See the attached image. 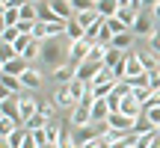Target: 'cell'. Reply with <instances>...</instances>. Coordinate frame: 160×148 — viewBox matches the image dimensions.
I'll use <instances>...</instances> for the list:
<instances>
[{
    "mask_svg": "<svg viewBox=\"0 0 160 148\" xmlns=\"http://www.w3.org/2000/svg\"><path fill=\"white\" fill-rule=\"evenodd\" d=\"M154 21H157V18L151 15V12H139V15H137V24H133L131 33L139 36V39H151V36H154V30H157Z\"/></svg>",
    "mask_w": 160,
    "mask_h": 148,
    "instance_id": "7a4b0ae2",
    "label": "cell"
},
{
    "mask_svg": "<svg viewBox=\"0 0 160 148\" xmlns=\"http://www.w3.org/2000/svg\"><path fill=\"white\" fill-rule=\"evenodd\" d=\"M71 6H74V15H80V12L95 9V0H71Z\"/></svg>",
    "mask_w": 160,
    "mask_h": 148,
    "instance_id": "83f0119b",
    "label": "cell"
},
{
    "mask_svg": "<svg viewBox=\"0 0 160 148\" xmlns=\"http://www.w3.org/2000/svg\"><path fill=\"white\" fill-rule=\"evenodd\" d=\"M107 121H110V127L119 131V133H131L133 125H137V119H131V116H125V113H110Z\"/></svg>",
    "mask_w": 160,
    "mask_h": 148,
    "instance_id": "8992f818",
    "label": "cell"
},
{
    "mask_svg": "<svg viewBox=\"0 0 160 148\" xmlns=\"http://www.w3.org/2000/svg\"><path fill=\"white\" fill-rule=\"evenodd\" d=\"M101 68H104V62H92V59H86V62L74 65V77L83 80V83H92V80L101 74Z\"/></svg>",
    "mask_w": 160,
    "mask_h": 148,
    "instance_id": "3957f363",
    "label": "cell"
},
{
    "mask_svg": "<svg viewBox=\"0 0 160 148\" xmlns=\"http://www.w3.org/2000/svg\"><path fill=\"white\" fill-rule=\"evenodd\" d=\"M157 139H160V127H157Z\"/></svg>",
    "mask_w": 160,
    "mask_h": 148,
    "instance_id": "f35d334b",
    "label": "cell"
},
{
    "mask_svg": "<svg viewBox=\"0 0 160 148\" xmlns=\"http://www.w3.org/2000/svg\"><path fill=\"white\" fill-rule=\"evenodd\" d=\"M68 125H71V127H83V125H92V110H89V107H80V104H77V107L68 113Z\"/></svg>",
    "mask_w": 160,
    "mask_h": 148,
    "instance_id": "ba28073f",
    "label": "cell"
},
{
    "mask_svg": "<svg viewBox=\"0 0 160 148\" xmlns=\"http://www.w3.org/2000/svg\"><path fill=\"white\" fill-rule=\"evenodd\" d=\"M68 45L71 42L65 39H48L45 45H42V62L45 65H53V68H57V65H65L62 59H68Z\"/></svg>",
    "mask_w": 160,
    "mask_h": 148,
    "instance_id": "6da1fadb",
    "label": "cell"
},
{
    "mask_svg": "<svg viewBox=\"0 0 160 148\" xmlns=\"http://www.w3.org/2000/svg\"><path fill=\"white\" fill-rule=\"evenodd\" d=\"M27 68H30V62H27L24 57H15V59H9V62L0 65V71H3V74H12V77H21Z\"/></svg>",
    "mask_w": 160,
    "mask_h": 148,
    "instance_id": "30bf717a",
    "label": "cell"
},
{
    "mask_svg": "<svg viewBox=\"0 0 160 148\" xmlns=\"http://www.w3.org/2000/svg\"><path fill=\"white\" fill-rule=\"evenodd\" d=\"M39 21H45V24H51V21H59L57 15H53V9H51V3H39Z\"/></svg>",
    "mask_w": 160,
    "mask_h": 148,
    "instance_id": "603a6c76",
    "label": "cell"
},
{
    "mask_svg": "<svg viewBox=\"0 0 160 148\" xmlns=\"http://www.w3.org/2000/svg\"><path fill=\"white\" fill-rule=\"evenodd\" d=\"M39 113L45 116L48 121H51V119H53V113H57V104H53V101H39Z\"/></svg>",
    "mask_w": 160,
    "mask_h": 148,
    "instance_id": "4316f807",
    "label": "cell"
},
{
    "mask_svg": "<svg viewBox=\"0 0 160 148\" xmlns=\"http://www.w3.org/2000/svg\"><path fill=\"white\" fill-rule=\"evenodd\" d=\"M107 119H110L107 101H95V104H92V121H107Z\"/></svg>",
    "mask_w": 160,
    "mask_h": 148,
    "instance_id": "ffe728a7",
    "label": "cell"
},
{
    "mask_svg": "<svg viewBox=\"0 0 160 148\" xmlns=\"http://www.w3.org/2000/svg\"><path fill=\"white\" fill-rule=\"evenodd\" d=\"M18 27H3V45H15V39H18Z\"/></svg>",
    "mask_w": 160,
    "mask_h": 148,
    "instance_id": "f1b7e54d",
    "label": "cell"
},
{
    "mask_svg": "<svg viewBox=\"0 0 160 148\" xmlns=\"http://www.w3.org/2000/svg\"><path fill=\"white\" fill-rule=\"evenodd\" d=\"M15 57H18V51L12 45H3V47H0V62H9V59H15Z\"/></svg>",
    "mask_w": 160,
    "mask_h": 148,
    "instance_id": "f546056e",
    "label": "cell"
},
{
    "mask_svg": "<svg viewBox=\"0 0 160 148\" xmlns=\"http://www.w3.org/2000/svg\"><path fill=\"white\" fill-rule=\"evenodd\" d=\"M65 39H68V42H80V39H86V30H83V24H80L77 18L65 21Z\"/></svg>",
    "mask_w": 160,
    "mask_h": 148,
    "instance_id": "7c38bea8",
    "label": "cell"
},
{
    "mask_svg": "<svg viewBox=\"0 0 160 148\" xmlns=\"http://www.w3.org/2000/svg\"><path fill=\"white\" fill-rule=\"evenodd\" d=\"M42 83H45V77H42V71H36L33 65H30V68L21 74V86H24V92H36V89H42Z\"/></svg>",
    "mask_w": 160,
    "mask_h": 148,
    "instance_id": "52a82bcc",
    "label": "cell"
},
{
    "mask_svg": "<svg viewBox=\"0 0 160 148\" xmlns=\"http://www.w3.org/2000/svg\"><path fill=\"white\" fill-rule=\"evenodd\" d=\"M157 3H160V0H142V12H151Z\"/></svg>",
    "mask_w": 160,
    "mask_h": 148,
    "instance_id": "836d02e7",
    "label": "cell"
},
{
    "mask_svg": "<svg viewBox=\"0 0 160 148\" xmlns=\"http://www.w3.org/2000/svg\"><path fill=\"white\" fill-rule=\"evenodd\" d=\"M30 3H36V6H39V3H45V0H30Z\"/></svg>",
    "mask_w": 160,
    "mask_h": 148,
    "instance_id": "8d00e7d4",
    "label": "cell"
},
{
    "mask_svg": "<svg viewBox=\"0 0 160 148\" xmlns=\"http://www.w3.org/2000/svg\"><path fill=\"white\" fill-rule=\"evenodd\" d=\"M137 15H139V12H133L131 6H119V12H116V18H119V21L125 24L128 30H133V24H137Z\"/></svg>",
    "mask_w": 160,
    "mask_h": 148,
    "instance_id": "e0dca14e",
    "label": "cell"
},
{
    "mask_svg": "<svg viewBox=\"0 0 160 148\" xmlns=\"http://www.w3.org/2000/svg\"><path fill=\"white\" fill-rule=\"evenodd\" d=\"M24 127H27V131H42V127H48V119H45L42 113H36V116H33V119H30Z\"/></svg>",
    "mask_w": 160,
    "mask_h": 148,
    "instance_id": "484cf974",
    "label": "cell"
},
{
    "mask_svg": "<svg viewBox=\"0 0 160 148\" xmlns=\"http://www.w3.org/2000/svg\"><path fill=\"white\" fill-rule=\"evenodd\" d=\"M95 3H98V0H95Z\"/></svg>",
    "mask_w": 160,
    "mask_h": 148,
    "instance_id": "ab89813d",
    "label": "cell"
},
{
    "mask_svg": "<svg viewBox=\"0 0 160 148\" xmlns=\"http://www.w3.org/2000/svg\"><path fill=\"white\" fill-rule=\"evenodd\" d=\"M0 80H3V95H24L21 77H12V74H3V71H0Z\"/></svg>",
    "mask_w": 160,
    "mask_h": 148,
    "instance_id": "8fae6325",
    "label": "cell"
},
{
    "mask_svg": "<svg viewBox=\"0 0 160 148\" xmlns=\"http://www.w3.org/2000/svg\"><path fill=\"white\" fill-rule=\"evenodd\" d=\"M107 51H110V45H101V42H92V45H89V57H86V59H92V62H104Z\"/></svg>",
    "mask_w": 160,
    "mask_h": 148,
    "instance_id": "d6986e66",
    "label": "cell"
},
{
    "mask_svg": "<svg viewBox=\"0 0 160 148\" xmlns=\"http://www.w3.org/2000/svg\"><path fill=\"white\" fill-rule=\"evenodd\" d=\"M145 116L151 119V125H154V127H160V107H148V110H145Z\"/></svg>",
    "mask_w": 160,
    "mask_h": 148,
    "instance_id": "1f68e13d",
    "label": "cell"
},
{
    "mask_svg": "<svg viewBox=\"0 0 160 148\" xmlns=\"http://www.w3.org/2000/svg\"><path fill=\"white\" fill-rule=\"evenodd\" d=\"M62 131H65V127H57L53 121H48V127H45V133H48V142H51V145H57V142H59V136H62Z\"/></svg>",
    "mask_w": 160,
    "mask_h": 148,
    "instance_id": "cb8c5ba5",
    "label": "cell"
},
{
    "mask_svg": "<svg viewBox=\"0 0 160 148\" xmlns=\"http://www.w3.org/2000/svg\"><path fill=\"white\" fill-rule=\"evenodd\" d=\"M151 15H154V18H157V21H160V3L154 6V9H151Z\"/></svg>",
    "mask_w": 160,
    "mask_h": 148,
    "instance_id": "d590c367",
    "label": "cell"
},
{
    "mask_svg": "<svg viewBox=\"0 0 160 148\" xmlns=\"http://www.w3.org/2000/svg\"><path fill=\"white\" fill-rule=\"evenodd\" d=\"M151 131H157V127L151 125V119L145 116V110H142V116H139L137 125H133V133H151Z\"/></svg>",
    "mask_w": 160,
    "mask_h": 148,
    "instance_id": "44dd1931",
    "label": "cell"
},
{
    "mask_svg": "<svg viewBox=\"0 0 160 148\" xmlns=\"http://www.w3.org/2000/svg\"><path fill=\"white\" fill-rule=\"evenodd\" d=\"M18 12H21V21H39V6L30 3V0H21Z\"/></svg>",
    "mask_w": 160,
    "mask_h": 148,
    "instance_id": "2e32d148",
    "label": "cell"
},
{
    "mask_svg": "<svg viewBox=\"0 0 160 148\" xmlns=\"http://www.w3.org/2000/svg\"><path fill=\"white\" fill-rule=\"evenodd\" d=\"M110 47H116V51H122V53L133 51V33H122V36H113Z\"/></svg>",
    "mask_w": 160,
    "mask_h": 148,
    "instance_id": "4fadbf2b",
    "label": "cell"
},
{
    "mask_svg": "<svg viewBox=\"0 0 160 148\" xmlns=\"http://www.w3.org/2000/svg\"><path fill=\"white\" fill-rule=\"evenodd\" d=\"M122 59H125V53H122V51H116V47H110V51H107V57H104V65H107V68H116Z\"/></svg>",
    "mask_w": 160,
    "mask_h": 148,
    "instance_id": "7402d4cb",
    "label": "cell"
},
{
    "mask_svg": "<svg viewBox=\"0 0 160 148\" xmlns=\"http://www.w3.org/2000/svg\"><path fill=\"white\" fill-rule=\"evenodd\" d=\"M53 104H57V110H65V113H71V110L77 107V101L68 95V86H57V92H53V98H51Z\"/></svg>",
    "mask_w": 160,
    "mask_h": 148,
    "instance_id": "5b68a950",
    "label": "cell"
},
{
    "mask_svg": "<svg viewBox=\"0 0 160 148\" xmlns=\"http://www.w3.org/2000/svg\"><path fill=\"white\" fill-rule=\"evenodd\" d=\"M51 77L57 80V86H68L71 80H74V65H71V62L57 65V68H51Z\"/></svg>",
    "mask_w": 160,
    "mask_h": 148,
    "instance_id": "9c48e42d",
    "label": "cell"
},
{
    "mask_svg": "<svg viewBox=\"0 0 160 148\" xmlns=\"http://www.w3.org/2000/svg\"><path fill=\"white\" fill-rule=\"evenodd\" d=\"M30 45H33V36H18V39H15V45H12V47H15V51H18V57H24V51H27V47Z\"/></svg>",
    "mask_w": 160,
    "mask_h": 148,
    "instance_id": "d4e9b609",
    "label": "cell"
},
{
    "mask_svg": "<svg viewBox=\"0 0 160 148\" xmlns=\"http://www.w3.org/2000/svg\"><path fill=\"white\" fill-rule=\"evenodd\" d=\"M86 92H89V83H83V80H71V83H68V95L71 98H74V101L80 104V101H83V98H86Z\"/></svg>",
    "mask_w": 160,
    "mask_h": 148,
    "instance_id": "9a60e30c",
    "label": "cell"
},
{
    "mask_svg": "<svg viewBox=\"0 0 160 148\" xmlns=\"http://www.w3.org/2000/svg\"><path fill=\"white\" fill-rule=\"evenodd\" d=\"M148 51H151V53H157V57H160V27L154 30V36L148 39Z\"/></svg>",
    "mask_w": 160,
    "mask_h": 148,
    "instance_id": "4dcf8cb0",
    "label": "cell"
},
{
    "mask_svg": "<svg viewBox=\"0 0 160 148\" xmlns=\"http://www.w3.org/2000/svg\"><path fill=\"white\" fill-rule=\"evenodd\" d=\"M137 57H139V62H142L145 71H157V68H160V57H157V53H151V51H137Z\"/></svg>",
    "mask_w": 160,
    "mask_h": 148,
    "instance_id": "5bb4252c",
    "label": "cell"
},
{
    "mask_svg": "<svg viewBox=\"0 0 160 148\" xmlns=\"http://www.w3.org/2000/svg\"><path fill=\"white\" fill-rule=\"evenodd\" d=\"M42 148H57V145H42Z\"/></svg>",
    "mask_w": 160,
    "mask_h": 148,
    "instance_id": "74e56055",
    "label": "cell"
},
{
    "mask_svg": "<svg viewBox=\"0 0 160 148\" xmlns=\"http://www.w3.org/2000/svg\"><path fill=\"white\" fill-rule=\"evenodd\" d=\"M86 57H89V42H86V39L71 42V45H68V62H71V65L86 62Z\"/></svg>",
    "mask_w": 160,
    "mask_h": 148,
    "instance_id": "277c9868",
    "label": "cell"
},
{
    "mask_svg": "<svg viewBox=\"0 0 160 148\" xmlns=\"http://www.w3.org/2000/svg\"><path fill=\"white\" fill-rule=\"evenodd\" d=\"M21 148H39V142H36V136H33V131L27 133V139H24V145Z\"/></svg>",
    "mask_w": 160,
    "mask_h": 148,
    "instance_id": "d6a6232c",
    "label": "cell"
},
{
    "mask_svg": "<svg viewBox=\"0 0 160 148\" xmlns=\"http://www.w3.org/2000/svg\"><path fill=\"white\" fill-rule=\"evenodd\" d=\"M128 6H131L133 12H142V0H128Z\"/></svg>",
    "mask_w": 160,
    "mask_h": 148,
    "instance_id": "e575fe53",
    "label": "cell"
},
{
    "mask_svg": "<svg viewBox=\"0 0 160 148\" xmlns=\"http://www.w3.org/2000/svg\"><path fill=\"white\" fill-rule=\"evenodd\" d=\"M95 9L101 12V18H116V12H119V0H98Z\"/></svg>",
    "mask_w": 160,
    "mask_h": 148,
    "instance_id": "ac0fdd59",
    "label": "cell"
}]
</instances>
